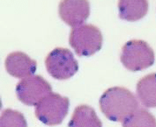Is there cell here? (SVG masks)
<instances>
[{
  "label": "cell",
  "instance_id": "12",
  "mask_svg": "<svg viewBox=\"0 0 156 127\" xmlns=\"http://www.w3.org/2000/svg\"><path fill=\"white\" fill-rule=\"evenodd\" d=\"M123 127H156V119L145 109H138L123 122Z\"/></svg>",
  "mask_w": 156,
  "mask_h": 127
},
{
  "label": "cell",
  "instance_id": "1",
  "mask_svg": "<svg viewBox=\"0 0 156 127\" xmlns=\"http://www.w3.org/2000/svg\"><path fill=\"white\" fill-rule=\"evenodd\" d=\"M99 103L104 116L114 122H123L139 108L136 96L123 87L107 89L101 96Z\"/></svg>",
  "mask_w": 156,
  "mask_h": 127
},
{
  "label": "cell",
  "instance_id": "4",
  "mask_svg": "<svg viewBox=\"0 0 156 127\" xmlns=\"http://www.w3.org/2000/svg\"><path fill=\"white\" fill-rule=\"evenodd\" d=\"M68 97L50 93L35 106V117L47 125H60L69 111Z\"/></svg>",
  "mask_w": 156,
  "mask_h": 127
},
{
  "label": "cell",
  "instance_id": "8",
  "mask_svg": "<svg viewBox=\"0 0 156 127\" xmlns=\"http://www.w3.org/2000/svg\"><path fill=\"white\" fill-rule=\"evenodd\" d=\"M5 69L15 78H26L34 74L37 69L36 62L22 52H13L5 59Z\"/></svg>",
  "mask_w": 156,
  "mask_h": 127
},
{
  "label": "cell",
  "instance_id": "11",
  "mask_svg": "<svg viewBox=\"0 0 156 127\" xmlns=\"http://www.w3.org/2000/svg\"><path fill=\"white\" fill-rule=\"evenodd\" d=\"M68 127H102V123L93 108L81 104L74 110Z\"/></svg>",
  "mask_w": 156,
  "mask_h": 127
},
{
  "label": "cell",
  "instance_id": "3",
  "mask_svg": "<svg viewBox=\"0 0 156 127\" xmlns=\"http://www.w3.org/2000/svg\"><path fill=\"white\" fill-rule=\"evenodd\" d=\"M102 34L98 27L91 24L73 27L70 32L69 43L79 56H90L101 50Z\"/></svg>",
  "mask_w": 156,
  "mask_h": 127
},
{
  "label": "cell",
  "instance_id": "2",
  "mask_svg": "<svg viewBox=\"0 0 156 127\" xmlns=\"http://www.w3.org/2000/svg\"><path fill=\"white\" fill-rule=\"evenodd\" d=\"M120 60L128 70L137 72L153 66L155 56L153 48L145 40H132L124 44Z\"/></svg>",
  "mask_w": 156,
  "mask_h": 127
},
{
  "label": "cell",
  "instance_id": "5",
  "mask_svg": "<svg viewBox=\"0 0 156 127\" xmlns=\"http://www.w3.org/2000/svg\"><path fill=\"white\" fill-rule=\"evenodd\" d=\"M46 69L57 80H67L79 70V64L73 53L67 48L53 49L45 59Z\"/></svg>",
  "mask_w": 156,
  "mask_h": 127
},
{
  "label": "cell",
  "instance_id": "9",
  "mask_svg": "<svg viewBox=\"0 0 156 127\" xmlns=\"http://www.w3.org/2000/svg\"><path fill=\"white\" fill-rule=\"evenodd\" d=\"M147 0H119V18L127 21H137L147 15Z\"/></svg>",
  "mask_w": 156,
  "mask_h": 127
},
{
  "label": "cell",
  "instance_id": "7",
  "mask_svg": "<svg viewBox=\"0 0 156 127\" xmlns=\"http://www.w3.org/2000/svg\"><path fill=\"white\" fill-rule=\"evenodd\" d=\"M61 19L72 27L80 26L90 15L88 0H61L58 6Z\"/></svg>",
  "mask_w": 156,
  "mask_h": 127
},
{
  "label": "cell",
  "instance_id": "13",
  "mask_svg": "<svg viewBox=\"0 0 156 127\" xmlns=\"http://www.w3.org/2000/svg\"><path fill=\"white\" fill-rule=\"evenodd\" d=\"M0 127H27V124L22 113L6 109L2 112Z\"/></svg>",
  "mask_w": 156,
  "mask_h": 127
},
{
  "label": "cell",
  "instance_id": "10",
  "mask_svg": "<svg viewBox=\"0 0 156 127\" xmlns=\"http://www.w3.org/2000/svg\"><path fill=\"white\" fill-rule=\"evenodd\" d=\"M137 95L147 108L156 107V73H152L138 82Z\"/></svg>",
  "mask_w": 156,
  "mask_h": 127
},
{
  "label": "cell",
  "instance_id": "6",
  "mask_svg": "<svg viewBox=\"0 0 156 127\" xmlns=\"http://www.w3.org/2000/svg\"><path fill=\"white\" fill-rule=\"evenodd\" d=\"M50 93H52V88L41 75H31L23 78L16 86L18 99L29 106H36Z\"/></svg>",
  "mask_w": 156,
  "mask_h": 127
}]
</instances>
